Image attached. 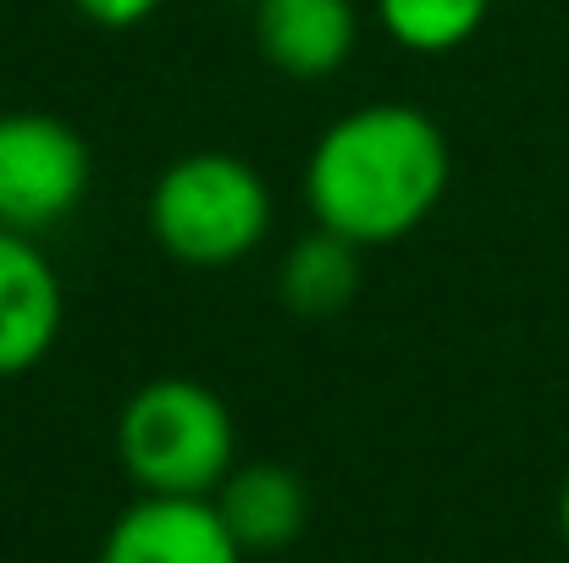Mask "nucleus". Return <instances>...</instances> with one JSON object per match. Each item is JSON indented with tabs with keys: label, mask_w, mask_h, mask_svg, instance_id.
<instances>
[{
	"label": "nucleus",
	"mask_w": 569,
	"mask_h": 563,
	"mask_svg": "<svg viewBox=\"0 0 569 563\" xmlns=\"http://www.w3.org/2000/svg\"><path fill=\"white\" fill-rule=\"evenodd\" d=\"M453 178L448 133L409 100H371L321 128L305 161V204L316 227L381 249L431 221Z\"/></svg>",
	"instance_id": "f257e3e1"
},
{
	"label": "nucleus",
	"mask_w": 569,
	"mask_h": 563,
	"mask_svg": "<svg viewBox=\"0 0 569 563\" xmlns=\"http://www.w3.org/2000/svg\"><path fill=\"white\" fill-rule=\"evenodd\" d=\"M117 464L139 492L210 497L238 464L232 409L193 375H156L117 414Z\"/></svg>",
	"instance_id": "f03ea898"
},
{
	"label": "nucleus",
	"mask_w": 569,
	"mask_h": 563,
	"mask_svg": "<svg viewBox=\"0 0 569 563\" xmlns=\"http://www.w3.org/2000/svg\"><path fill=\"white\" fill-rule=\"evenodd\" d=\"M271 232V188L227 150H193L150 188V238L183 271H227Z\"/></svg>",
	"instance_id": "7ed1b4c3"
},
{
	"label": "nucleus",
	"mask_w": 569,
	"mask_h": 563,
	"mask_svg": "<svg viewBox=\"0 0 569 563\" xmlns=\"http://www.w3.org/2000/svg\"><path fill=\"white\" fill-rule=\"evenodd\" d=\"M94 178L89 139L50 111H0V227L50 232L61 227Z\"/></svg>",
	"instance_id": "20e7f679"
},
{
	"label": "nucleus",
	"mask_w": 569,
	"mask_h": 563,
	"mask_svg": "<svg viewBox=\"0 0 569 563\" xmlns=\"http://www.w3.org/2000/svg\"><path fill=\"white\" fill-rule=\"evenodd\" d=\"M94 563H243L210 497L139 492L106 531Z\"/></svg>",
	"instance_id": "39448f33"
},
{
	"label": "nucleus",
	"mask_w": 569,
	"mask_h": 563,
	"mask_svg": "<svg viewBox=\"0 0 569 563\" xmlns=\"http://www.w3.org/2000/svg\"><path fill=\"white\" fill-rule=\"evenodd\" d=\"M67 293L39 238L0 227V381L28 375L50 360L61 338Z\"/></svg>",
	"instance_id": "423d86ee"
},
{
	"label": "nucleus",
	"mask_w": 569,
	"mask_h": 563,
	"mask_svg": "<svg viewBox=\"0 0 569 563\" xmlns=\"http://www.w3.org/2000/svg\"><path fill=\"white\" fill-rule=\"evenodd\" d=\"M254 11V50L293 83L332 78L349 67L360 44L355 0H249Z\"/></svg>",
	"instance_id": "0eeeda50"
},
{
	"label": "nucleus",
	"mask_w": 569,
	"mask_h": 563,
	"mask_svg": "<svg viewBox=\"0 0 569 563\" xmlns=\"http://www.w3.org/2000/svg\"><path fill=\"white\" fill-rule=\"evenodd\" d=\"M210 503H216L221 525L232 531V542L243 547V559L282 553L310 525V486L299 481V470L271 464V459L232 464L227 481L210 492Z\"/></svg>",
	"instance_id": "6e6552de"
},
{
	"label": "nucleus",
	"mask_w": 569,
	"mask_h": 563,
	"mask_svg": "<svg viewBox=\"0 0 569 563\" xmlns=\"http://www.w3.org/2000/svg\"><path fill=\"white\" fill-rule=\"evenodd\" d=\"M360 243L327 232V227H310L277 265V299L288 315L299 321H332L355 304L366 271H360Z\"/></svg>",
	"instance_id": "1a4fd4ad"
},
{
	"label": "nucleus",
	"mask_w": 569,
	"mask_h": 563,
	"mask_svg": "<svg viewBox=\"0 0 569 563\" xmlns=\"http://www.w3.org/2000/svg\"><path fill=\"white\" fill-rule=\"evenodd\" d=\"M371 6H377L381 33L409 56L465 50L492 17V0H371Z\"/></svg>",
	"instance_id": "9d476101"
},
{
	"label": "nucleus",
	"mask_w": 569,
	"mask_h": 563,
	"mask_svg": "<svg viewBox=\"0 0 569 563\" xmlns=\"http://www.w3.org/2000/svg\"><path fill=\"white\" fill-rule=\"evenodd\" d=\"M161 6H167V0H72V11H78L83 22H94V28H111V33L150 22Z\"/></svg>",
	"instance_id": "9b49d317"
},
{
	"label": "nucleus",
	"mask_w": 569,
	"mask_h": 563,
	"mask_svg": "<svg viewBox=\"0 0 569 563\" xmlns=\"http://www.w3.org/2000/svg\"><path fill=\"white\" fill-rule=\"evenodd\" d=\"M559 536H565V547H569V475H565V486H559Z\"/></svg>",
	"instance_id": "f8f14e48"
}]
</instances>
